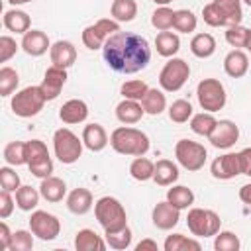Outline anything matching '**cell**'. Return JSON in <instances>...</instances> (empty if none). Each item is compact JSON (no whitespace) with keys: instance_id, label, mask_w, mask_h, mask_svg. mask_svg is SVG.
I'll return each mask as SVG.
<instances>
[{"instance_id":"1","label":"cell","mask_w":251,"mask_h":251,"mask_svg":"<svg viewBox=\"0 0 251 251\" xmlns=\"http://www.w3.org/2000/svg\"><path fill=\"white\" fill-rule=\"evenodd\" d=\"M102 51L108 67L122 75L139 73L151 61L149 41L143 35L131 31H116L106 39Z\"/></svg>"},{"instance_id":"2","label":"cell","mask_w":251,"mask_h":251,"mask_svg":"<svg viewBox=\"0 0 251 251\" xmlns=\"http://www.w3.org/2000/svg\"><path fill=\"white\" fill-rule=\"evenodd\" d=\"M202 18L212 27H231L241 24V0H212L202 8Z\"/></svg>"},{"instance_id":"3","label":"cell","mask_w":251,"mask_h":251,"mask_svg":"<svg viewBox=\"0 0 251 251\" xmlns=\"http://www.w3.org/2000/svg\"><path fill=\"white\" fill-rule=\"evenodd\" d=\"M110 145L120 155L141 157L149 151V137L135 127H116L110 135Z\"/></svg>"},{"instance_id":"4","label":"cell","mask_w":251,"mask_h":251,"mask_svg":"<svg viewBox=\"0 0 251 251\" xmlns=\"http://www.w3.org/2000/svg\"><path fill=\"white\" fill-rule=\"evenodd\" d=\"M94 216H96L98 224L104 227V233L118 231L127 226V216H126L122 202L112 196H102L100 200H96Z\"/></svg>"},{"instance_id":"5","label":"cell","mask_w":251,"mask_h":251,"mask_svg":"<svg viewBox=\"0 0 251 251\" xmlns=\"http://www.w3.org/2000/svg\"><path fill=\"white\" fill-rule=\"evenodd\" d=\"M82 139H78V135H75L69 127H61L53 133V149H55V157L65 163V165H73L80 159L82 155Z\"/></svg>"},{"instance_id":"6","label":"cell","mask_w":251,"mask_h":251,"mask_svg":"<svg viewBox=\"0 0 251 251\" xmlns=\"http://www.w3.org/2000/svg\"><path fill=\"white\" fill-rule=\"evenodd\" d=\"M45 102L47 100H45V96H43V92H41L39 86H25V88H22L20 92H16L12 96L10 106H12V112L16 116H20V118H31V116H35V114L41 112V108H43Z\"/></svg>"},{"instance_id":"7","label":"cell","mask_w":251,"mask_h":251,"mask_svg":"<svg viewBox=\"0 0 251 251\" xmlns=\"http://www.w3.org/2000/svg\"><path fill=\"white\" fill-rule=\"evenodd\" d=\"M186 226L196 237H212L220 231L222 220L214 210L204 208H192L186 216Z\"/></svg>"},{"instance_id":"8","label":"cell","mask_w":251,"mask_h":251,"mask_svg":"<svg viewBox=\"0 0 251 251\" xmlns=\"http://www.w3.org/2000/svg\"><path fill=\"white\" fill-rule=\"evenodd\" d=\"M25 157H27V167H29V173L39 176V178H47L51 176L53 173V161L49 157V151H47V145L39 139H31V141H25Z\"/></svg>"},{"instance_id":"9","label":"cell","mask_w":251,"mask_h":251,"mask_svg":"<svg viewBox=\"0 0 251 251\" xmlns=\"http://www.w3.org/2000/svg\"><path fill=\"white\" fill-rule=\"evenodd\" d=\"M190 76V67L184 59H176L173 57L169 63H165V67L159 73V84L163 90L167 92H176L184 86V82Z\"/></svg>"},{"instance_id":"10","label":"cell","mask_w":251,"mask_h":251,"mask_svg":"<svg viewBox=\"0 0 251 251\" xmlns=\"http://www.w3.org/2000/svg\"><path fill=\"white\" fill-rule=\"evenodd\" d=\"M198 104L206 112H218L226 106V88L218 78H204L198 82L196 88Z\"/></svg>"},{"instance_id":"11","label":"cell","mask_w":251,"mask_h":251,"mask_svg":"<svg viewBox=\"0 0 251 251\" xmlns=\"http://www.w3.org/2000/svg\"><path fill=\"white\" fill-rule=\"evenodd\" d=\"M175 157L180 163V167H184L186 171H200L206 163V149L204 145L190 141V139H180L175 145Z\"/></svg>"},{"instance_id":"12","label":"cell","mask_w":251,"mask_h":251,"mask_svg":"<svg viewBox=\"0 0 251 251\" xmlns=\"http://www.w3.org/2000/svg\"><path fill=\"white\" fill-rule=\"evenodd\" d=\"M116 31H120V22L110 20V18L98 20L96 24L84 27V31H82V43H84L88 49L96 51V49L104 47L106 39H108L110 35H114Z\"/></svg>"},{"instance_id":"13","label":"cell","mask_w":251,"mask_h":251,"mask_svg":"<svg viewBox=\"0 0 251 251\" xmlns=\"http://www.w3.org/2000/svg\"><path fill=\"white\" fill-rule=\"evenodd\" d=\"M29 229L33 231V235H37L43 241H51L59 235L61 231V222L57 220V216L43 212V210H35L29 218Z\"/></svg>"},{"instance_id":"14","label":"cell","mask_w":251,"mask_h":251,"mask_svg":"<svg viewBox=\"0 0 251 251\" xmlns=\"http://www.w3.org/2000/svg\"><path fill=\"white\" fill-rule=\"evenodd\" d=\"M208 139L216 149H229L239 139V127L231 120H220Z\"/></svg>"},{"instance_id":"15","label":"cell","mask_w":251,"mask_h":251,"mask_svg":"<svg viewBox=\"0 0 251 251\" xmlns=\"http://www.w3.org/2000/svg\"><path fill=\"white\" fill-rule=\"evenodd\" d=\"M212 176L220 180H229L241 175V163H239V153H226L220 155L212 161Z\"/></svg>"},{"instance_id":"16","label":"cell","mask_w":251,"mask_h":251,"mask_svg":"<svg viewBox=\"0 0 251 251\" xmlns=\"http://www.w3.org/2000/svg\"><path fill=\"white\" fill-rule=\"evenodd\" d=\"M65 82H67V71L61 69V67L51 65V67L45 71L43 82L39 84V88H41L45 100H55V98L61 94V88H63Z\"/></svg>"},{"instance_id":"17","label":"cell","mask_w":251,"mask_h":251,"mask_svg":"<svg viewBox=\"0 0 251 251\" xmlns=\"http://www.w3.org/2000/svg\"><path fill=\"white\" fill-rule=\"evenodd\" d=\"M180 210L178 208H175L169 200H165V202H159L155 208H153V214H151V220H153V226L155 227H159V229H173L176 224H178V220H180V214H178Z\"/></svg>"},{"instance_id":"18","label":"cell","mask_w":251,"mask_h":251,"mask_svg":"<svg viewBox=\"0 0 251 251\" xmlns=\"http://www.w3.org/2000/svg\"><path fill=\"white\" fill-rule=\"evenodd\" d=\"M22 49L31 57H39L47 49H51V43H49V37L41 29H29L22 37Z\"/></svg>"},{"instance_id":"19","label":"cell","mask_w":251,"mask_h":251,"mask_svg":"<svg viewBox=\"0 0 251 251\" xmlns=\"http://www.w3.org/2000/svg\"><path fill=\"white\" fill-rule=\"evenodd\" d=\"M49 55H51V63L55 67H61V69H69L75 61H76V49L71 41H55L49 49Z\"/></svg>"},{"instance_id":"20","label":"cell","mask_w":251,"mask_h":251,"mask_svg":"<svg viewBox=\"0 0 251 251\" xmlns=\"http://www.w3.org/2000/svg\"><path fill=\"white\" fill-rule=\"evenodd\" d=\"M249 69V59L241 49H233L224 59V71L231 78H241Z\"/></svg>"},{"instance_id":"21","label":"cell","mask_w":251,"mask_h":251,"mask_svg":"<svg viewBox=\"0 0 251 251\" xmlns=\"http://www.w3.org/2000/svg\"><path fill=\"white\" fill-rule=\"evenodd\" d=\"M86 116H88V106H86V102H82L78 98L65 102L59 110V118L65 124H80L86 120Z\"/></svg>"},{"instance_id":"22","label":"cell","mask_w":251,"mask_h":251,"mask_svg":"<svg viewBox=\"0 0 251 251\" xmlns=\"http://www.w3.org/2000/svg\"><path fill=\"white\" fill-rule=\"evenodd\" d=\"M82 143L90 151L98 153V151H102L108 145V133H106V129L100 124H88L82 129Z\"/></svg>"},{"instance_id":"23","label":"cell","mask_w":251,"mask_h":251,"mask_svg":"<svg viewBox=\"0 0 251 251\" xmlns=\"http://www.w3.org/2000/svg\"><path fill=\"white\" fill-rule=\"evenodd\" d=\"M145 110L143 106L137 102V100H129V98H124L118 106H116V118L122 122V124H137L141 118H143Z\"/></svg>"},{"instance_id":"24","label":"cell","mask_w":251,"mask_h":251,"mask_svg":"<svg viewBox=\"0 0 251 251\" xmlns=\"http://www.w3.org/2000/svg\"><path fill=\"white\" fill-rule=\"evenodd\" d=\"M67 208H69V212H73L76 216L86 214L92 208V194H90V190H86V188L71 190L69 196H67Z\"/></svg>"},{"instance_id":"25","label":"cell","mask_w":251,"mask_h":251,"mask_svg":"<svg viewBox=\"0 0 251 251\" xmlns=\"http://www.w3.org/2000/svg\"><path fill=\"white\" fill-rule=\"evenodd\" d=\"M39 192L47 202H61L67 194V184L57 176H47V178H41Z\"/></svg>"},{"instance_id":"26","label":"cell","mask_w":251,"mask_h":251,"mask_svg":"<svg viewBox=\"0 0 251 251\" xmlns=\"http://www.w3.org/2000/svg\"><path fill=\"white\" fill-rule=\"evenodd\" d=\"M178 178V167L169 161V159H161L155 163V173H153V180L159 186H171L175 180Z\"/></svg>"},{"instance_id":"27","label":"cell","mask_w":251,"mask_h":251,"mask_svg":"<svg viewBox=\"0 0 251 251\" xmlns=\"http://www.w3.org/2000/svg\"><path fill=\"white\" fill-rule=\"evenodd\" d=\"M75 247H76V251H104L106 243L100 239V235H96V231L78 229L76 237H75Z\"/></svg>"},{"instance_id":"28","label":"cell","mask_w":251,"mask_h":251,"mask_svg":"<svg viewBox=\"0 0 251 251\" xmlns=\"http://www.w3.org/2000/svg\"><path fill=\"white\" fill-rule=\"evenodd\" d=\"M155 47H157V53L161 55V57H173L175 53H178V49H180V39H178V35L176 33H173V31H161V33H157V37H155Z\"/></svg>"},{"instance_id":"29","label":"cell","mask_w":251,"mask_h":251,"mask_svg":"<svg viewBox=\"0 0 251 251\" xmlns=\"http://www.w3.org/2000/svg\"><path fill=\"white\" fill-rule=\"evenodd\" d=\"M4 27L16 33H25L29 31V16L24 10H8L4 12Z\"/></svg>"},{"instance_id":"30","label":"cell","mask_w":251,"mask_h":251,"mask_svg":"<svg viewBox=\"0 0 251 251\" xmlns=\"http://www.w3.org/2000/svg\"><path fill=\"white\" fill-rule=\"evenodd\" d=\"M190 51L200 59H208L216 51V39L210 33H196L190 41Z\"/></svg>"},{"instance_id":"31","label":"cell","mask_w":251,"mask_h":251,"mask_svg":"<svg viewBox=\"0 0 251 251\" xmlns=\"http://www.w3.org/2000/svg\"><path fill=\"white\" fill-rule=\"evenodd\" d=\"M141 106H143L145 114L159 116V114L167 108V98H165V94H163L161 90H157V88H149L147 94H145L143 100H141Z\"/></svg>"},{"instance_id":"32","label":"cell","mask_w":251,"mask_h":251,"mask_svg":"<svg viewBox=\"0 0 251 251\" xmlns=\"http://www.w3.org/2000/svg\"><path fill=\"white\" fill-rule=\"evenodd\" d=\"M110 14L116 22H131L137 16V4L135 0H114Z\"/></svg>"},{"instance_id":"33","label":"cell","mask_w":251,"mask_h":251,"mask_svg":"<svg viewBox=\"0 0 251 251\" xmlns=\"http://www.w3.org/2000/svg\"><path fill=\"white\" fill-rule=\"evenodd\" d=\"M216 124H218V120L212 116V112H202V114L192 116V120H190V129H192L196 135L208 137V135L214 131Z\"/></svg>"},{"instance_id":"34","label":"cell","mask_w":251,"mask_h":251,"mask_svg":"<svg viewBox=\"0 0 251 251\" xmlns=\"http://www.w3.org/2000/svg\"><path fill=\"white\" fill-rule=\"evenodd\" d=\"M167 200L178 208V210H184L188 206H192L194 202V192L188 188V186H173L167 190Z\"/></svg>"},{"instance_id":"35","label":"cell","mask_w":251,"mask_h":251,"mask_svg":"<svg viewBox=\"0 0 251 251\" xmlns=\"http://www.w3.org/2000/svg\"><path fill=\"white\" fill-rule=\"evenodd\" d=\"M39 196H41V192H37L33 186H27V184L25 186H20L16 190V206L20 210H24V212H31L37 206Z\"/></svg>"},{"instance_id":"36","label":"cell","mask_w":251,"mask_h":251,"mask_svg":"<svg viewBox=\"0 0 251 251\" xmlns=\"http://www.w3.org/2000/svg\"><path fill=\"white\" fill-rule=\"evenodd\" d=\"M153 173H155V163H151L147 157H135L133 161H131V165H129V175L135 178V180H141V182H145V180H149V178H153Z\"/></svg>"},{"instance_id":"37","label":"cell","mask_w":251,"mask_h":251,"mask_svg":"<svg viewBox=\"0 0 251 251\" xmlns=\"http://www.w3.org/2000/svg\"><path fill=\"white\" fill-rule=\"evenodd\" d=\"M165 251H188V249H192V251H200V243L196 241V239H190V237H186V235H182V233H173V235H169L167 239H165Z\"/></svg>"},{"instance_id":"38","label":"cell","mask_w":251,"mask_h":251,"mask_svg":"<svg viewBox=\"0 0 251 251\" xmlns=\"http://www.w3.org/2000/svg\"><path fill=\"white\" fill-rule=\"evenodd\" d=\"M4 161L8 165H24L27 163V157H25V143L24 141H12L4 147Z\"/></svg>"},{"instance_id":"39","label":"cell","mask_w":251,"mask_h":251,"mask_svg":"<svg viewBox=\"0 0 251 251\" xmlns=\"http://www.w3.org/2000/svg\"><path fill=\"white\" fill-rule=\"evenodd\" d=\"M169 118L175 124H184L188 122V118H192V104L188 100H175L169 106Z\"/></svg>"},{"instance_id":"40","label":"cell","mask_w":251,"mask_h":251,"mask_svg":"<svg viewBox=\"0 0 251 251\" xmlns=\"http://www.w3.org/2000/svg\"><path fill=\"white\" fill-rule=\"evenodd\" d=\"M196 24H198V20H196V16L190 10H176L175 12V24H173V27L176 31H180V33H192L196 29Z\"/></svg>"},{"instance_id":"41","label":"cell","mask_w":251,"mask_h":251,"mask_svg":"<svg viewBox=\"0 0 251 251\" xmlns=\"http://www.w3.org/2000/svg\"><path fill=\"white\" fill-rule=\"evenodd\" d=\"M151 24H153L155 29L167 31V29H171L173 24H175V12H173L171 8H167V6H161V8H157V10L153 12Z\"/></svg>"},{"instance_id":"42","label":"cell","mask_w":251,"mask_h":251,"mask_svg":"<svg viewBox=\"0 0 251 251\" xmlns=\"http://www.w3.org/2000/svg\"><path fill=\"white\" fill-rule=\"evenodd\" d=\"M104 235H106V243H108L112 249L122 251V249H127V247L131 245V229H129L127 226L122 227V229H118V231L104 233Z\"/></svg>"},{"instance_id":"43","label":"cell","mask_w":251,"mask_h":251,"mask_svg":"<svg viewBox=\"0 0 251 251\" xmlns=\"http://www.w3.org/2000/svg\"><path fill=\"white\" fill-rule=\"evenodd\" d=\"M18 82H20V76L14 69L10 67L0 69V96H10L18 88Z\"/></svg>"},{"instance_id":"44","label":"cell","mask_w":251,"mask_h":251,"mask_svg":"<svg viewBox=\"0 0 251 251\" xmlns=\"http://www.w3.org/2000/svg\"><path fill=\"white\" fill-rule=\"evenodd\" d=\"M239 247H241L239 237L233 231H218L216 233V241H214L216 251H237Z\"/></svg>"},{"instance_id":"45","label":"cell","mask_w":251,"mask_h":251,"mask_svg":"<svg viewBox=\"0 0 251 251\" xmlns=\"http://www.w3.org/2000/svg\"><path fill=\"white\" fill-rule=\"evenodd\" d=\"M147 90H149V86H147V82H143V80H127V82L122 84V94H124V98L137 100V102L143 100V96L147 94Z\"/></svg>"},{"instance_id":"46","label":"cell","mask_w":251,"mask_h":251,"mask_svg":"<svg viewBox=\"0 0 251 251\" xmlns=\"http://www.w3.org/2000/svg\"><path fill=\"white\" fill-rule=\"evenodd\" d=\"M247 35H249V29L243 27L241 24H237V25L227 27V31H226V41H227L231 47L239 49V47H245V45H247Z\"/></svg>"},{"instance_id":"47","label":"cell","mask_w":251,"mask_h":251,"mask_svg":"<svg viewBox=\"0 0 251 251\" xmlns=\"http://www.w3.org/2000/svg\"><path fill=\"white\" fill-rule=\"evenodd\" d=\"M33 231H25V229H18L12 233V243L10 249L12 251H29L33 247Z\"/></svg>"},{"instance_id":"48","label":"cell","mask_w":251,"mask_h":251,"mask_svg":"<svg viewBox=\"0 0 251 251\" xmlns=\"http://www.w3.org/2000/svg\"><path fill=\"white\" fill-rule=\"evenodd\" d=\"M0 184H2L4 190L16 192L20 188V176H18V173H14L10 167H2L0 169Z\"/></svg>"},{"instance_id":"49","label":"cell","mask_w":251,"mask_h":251,"mask_svg":"<svg viewBox=\"0 0 251 251\" xmlns=\"http://www.w3.org/2000/svg\"><path fill=\"white\" fill-rule=\"evenodd\" d=\"M16 51H18L16 39H12L10 35H2L0 37V63H6L8 59H12Z\"/></svg>"},{"instance_id":"50","label":"cell","mask_w":251,"mask_h":251,"mask_svg":"<svg viewBox=\"0 0 251 251\" xmlns=\"http://www.w3.org/2000/svg\"><path fill=\"white\" fill-rule=\"evenodd\" d=\"M12 210H14V200L10 196V190H4L2 188V192H0V218L2 220L8 218L12 214Z\"/></svg>"},{"instance_id":"51","label":"cell","mask_w":251,"mask_h":251,"mask_svg":"<svg viewBox=\"0 0 251 251\" xmlns=\"http://www.w3.org/2000/svg\"><path fill=\"white\" fill-rule=\"evenodd\" d=\"M239 163H241V175L251 176V147L239 151Z\"/></svg>"},{"instance_id":"52","label":"cell","mask_w":251,"mask_h":251,"mask_svg":"<svg viewBox=\"0 0 251 251\" xmlns=\"http://www.w3.org/2000/svg\"><path fill=\"white\" fill-rule=\"evenodd\" d=\"M10 243H12V231L8 227L6 222L0 224V247L2 249H10Z\"/></svg>"},{"instance_id":"53","label":"cell","mask_w":251,"mask_h":251,"mask_svg":"<svg viewBox=\"0 0 251 251\" xmlns=\"http://www.w3.org/2000/svg\"><path fill=\"white\" fill-rule=\"evenodd\" d=\"M239 200L249 208V212H251V182L249 184H243L241 188H239Z\"/></svg>"},{"instance_id":"54","label":"cell","mask_w":251,"mask_h":251,"mask_svg":"<svg viewBox=\"0 0 251 251\" xmlns=\"http://www.w3.org/2000/svg\"><path fill=\"white\" fill-rule=\"evenodd\" d=\"M135 249H137V251H143V249H153V251H157V243H155L153 239H143V241H139V243L135 245Z\"/></svg>"},{"instance_id":"55","label":"cell","mask_w":251,"mask_h":251,"mask_svg":"<svg viewBox=\"0 0 251 251\" xmlns=\"http://www.w3.org/2000/svg\"><path fill=\"white\" fill-rule=\"evenodd\" d=\"M10 4H14V6H18V4H27V2H33V0H8Z\"/></svg>"},{"instance_id":"56","label":"cell","mask_w":251,"mask_h":251,"mask_svg":"<svg viewBox=\"0 0 251 251\" xmlns=\"http://www.w3.org/2000/svg\"><path fill=\"white\" fill-rule=\"evenodd\" d=\"M155 4H159V6H167V4H171L173 0H153Z\"/></svg>"},{"instance_id":"57","label":"cell","mask_w":251,"mask_h":251,"mask_svg":"<svg viewBox=\"0 0 251 251\" xmlns=\"http://www.w3.org/2000/svg\"><path fill=\"white\" fill-rule=\"evenodd\" d=\"M247 51H251V29H249V35H247Z\"/></svg>"},{"instance_id":"58","label":"cell","mask_w":251,"mask_h":251,"mask_svg":"<svg viewBox=\"0 0 251 251\" xmlns=\"http://www.w3.org/2000/svg\"><path fill=\"white\" fill-rule=\"evenodd\" d=\"M243 2H245V4H247V6H251V0H243Z\"/></svg>"}]
</instances>
